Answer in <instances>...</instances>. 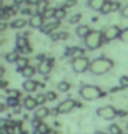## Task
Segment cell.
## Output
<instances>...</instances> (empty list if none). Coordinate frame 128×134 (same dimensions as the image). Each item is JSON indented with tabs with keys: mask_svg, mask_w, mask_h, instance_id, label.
Instances as JSON below:
<instances>
[{
	"mask_svg": "<svg viewBox=\"0 0 128 134\" xmlns=\"http://www.w3.org/2000/svg\"><path fill=\"white\" fill-rule=\"evenodd\" d=\"M52 38H53V40H59L60 38H59V34H54V35H52Z\"/></svg>",
	"mask_w": 128,
	"mask_h": 134,
	"instance_id": "40",
	"label": "cell"
},
{
	"mask_svg": "<svg viewBox=\"0 0 128 134\" xmlns=\"http://www.w3.org/2000/svg\"><path fill=\"white\" fill-rule=\"evenodd\" d=\"M46 6H47V2L46 1H41L38 4V12L39 13L43 14V12L46 11Z\"/></svg>",
	"mask_w": 128,
	"mask_h": 134,
	"instance_id": "23",
	"label": "cell"
},
{
	"mask_svg": "<svg viewBox=\"0 0 128 134\" xmlns=\"http://www.w3.org/2000/svg\"><path fill=\"white\" fill-rule=\"evenodd\" d=\"M17 65L19 68H21V69H24V68H26L27 66V60L26 58H19L17 60Z\"/></svg>",
	"mask_w": 128,
	"mask_h": 134,
	"instance_id": "18",
	"label": "cell"
},
{
	"mask_svg": "<svg viewBox=\"0 0 128 134\" xmlns=\"http://www.w3.org/2000/svg\"><path fill=\"white\" fill-rule=\"evenodd\" d=\"M122 14L124 15L125 17H127V18H128V5H127L126 7H125V9L123 10Z\"/></svg>",
	"mask_w": 128,
	"mask_h": 134,
	"instance_id": "38",
	"label": "cell"
},
{
	"mask_svg": "<svg viewBox=\"0 0 128 134\" xmlns=\"http://www.w3.org/2000/svg\"><path fill=\"white\" fill-rule=\"evenodd\" d=\"M101 10H102L103 13H108L109 12H111L112 11V3H110V2H105Z\"/></svg>",
	"mask_w": 128,
	"mask_h": 134,
	"instance_id": "22",
	"label": "cell"
},
{
	"mask_svg": "<svg viewBox=\"0 0 128 134\" xmlns=\"http://www.w3.org/2000/svg\"><path fill=\"white\" fill-rule=\"evenodd\" d=\"M37 104H38V103H37L36 99H34V98L31 97H26L24 101V105L27 110H32V109L36 107Z\"/></svg>",
	"mask_w": 128,
	"mask_h": 134,
	"instance_id": "7",
	"label": "cell"
},
{
	"mask_svg": "<svg viewBox=\"0 0 128 134\" xmlns=\"http://www.w3.org/2000/svg\"><path fill=\"white\" fill-rule=\"evenodd\" d=\"M67 37H68V34H66V32H60L59 34L60 39H67Z\"/></svg>",
	"mask_w": 128,
	"mask_h": 134,
	"instance_id": "37",
	"label": "cell"
},
{
	"mask_svg": "<svg viewBox=\"0 0 128 134\" xmlns=\"http://www.w3.org/2000/svg\"><path fill=\"white\" fill-rule=\"evenodd\" d=\"M97 113L99 117H101L104 118V119H106V120H111L116 117V115H117V111L115 110V109L110 105L104 106V107L98 109V110H97Z\"/></svg>",
	"mask_w": 128,
	"mask_h": 134,
	"instance_id": "3",
	"label": "cell"
},
{
	"mask_svg": "<svg viewBox=\"0 0 128 134\" xmlns=\"http://www.w3.org/2000/svg\"><path fill=\"white\" fill-rule=\"evenodd\" d=\"M26 24V21L24 19H17L13 21L12 23V26L14 27V28H20V27H23Z\"/></svg>",
	"mask_w": 128,
	"mask_h": 134,
	"instance_id": "16",
	"label": "cell"
},
{
	"mask_svg": "<svg viewBox=\"0 0 128 134\" xmlns=\"http://www.w3.org/2000/svg\"><path fill=\"white\" fill-rule=\"evenodd\" d=\"M101 40V34L97 32H90L86 40V45L88 47L91 49H94L99 45V41Z\"/></svg>",
	"mask_w": 128,
	"mask_h": 134,
	"instance_id": "4",
	"label": "cell"
},
{
	"mask_svg": "<svg viewBox=\"0 0 128 134\" xmlns=\"http://www.w3.org/2000/svg\"><path fill=\"white\" fill-rule=\"evenodd\" d=\"M119 4L115 2V3H112V11H116L119 8Z\"/></svg>",
	"mask_w": 128,
	"mask_h": 134,
	"instance_id": "34",
	"label": "cell"
},
{
	"mask_svg": "<svg viewBox=\"0 0 128 134\" xmlns=\"http://www.w3.org/2000/svg\"><path fill=\"white\" fill-rule=\"evenodd\" d=\"M80 18H81V15H80V14H76V15H75V16H73L69 21L71 22V23H76V22L79 21Z\"/></svg>",
	"mask_w": 128,
	"mask_h": 134,
	"instance_id": "31",
	"label": "cell"
},
{
	"mask_svg": "<svg viewBox=\"0 0 128 134\" xmlns=\"http://www.w3.org/2000/svg\"><path fill=\"white\" fill-rule=\"evenodd\" d=\"M7 93H8V95L10 96V97H18L19 96V92L18 91V90H8L7 91Z\"/></svg>",
	"mask_w": 128,
	"mask_h": 134,
	"instance_id": "29",
	"label": "cell"
},
{
	"mask_svg": "<svg viewBox=\"0 0 128 134\" xmlns=\"http://www.w3.org/2000/svg\"><path fill=\"white\" fill-rule=\"evenodd\" d=\"M46 97H47V100H49V101H54V100L56 98V95L54 94V92H52V91H51V92H48V93H47Z\"/></svg>",
	"mask_w": 128,
	"mask_h": 134,
	"instance_id": "30",
	"label": "cell"
},
{
	"mask_svg": "<svg viewBox=\"0 0 128 134\" xmlns=\"http://www.w3.org/2000/svg\"><path fill=\"white\" fill-rule=\"evenodd\" d=\"M89 28L86 26H81L76 29V34L80 37H84L89 34Z\"/></svg>",
	"mask_w": 128,
	"mask_h": 134,
	"instance_id": "15",
	"label": "cell"
},
{
	"mask_svg": "<svg viewBox=\"0 0 128 134\" xmlns=\"http://www.w3.org/2000/svg\"><path fill=\"white\" fill-rule=\"evenodd\" d=\"M4 27H5V25H4V24H2V26H1V30H4Z\"/></svg>",
	"mask_w": 128,
	"mask_h": 134,
	"instance_id": "41",
	"label": "cell"
},
{
	"mask_svg": "<svg viewBox=\"0 0 128 134\" xmlns=\"http://www.w3.org/2000/svg\"><path fill=\"white\" fill-rule=\"evenodd\" d=\"M42 22H43V20H42V17L41 15H35V16H34L30 19L29 23L31 26L38 28V27H40L42 25Z\"/></svg>",
	"mask_w": 128,
	"mask_h": 134,
	"instance_id": "8",
	"label": "cell"
},
{
	"mask_svg": "<svg viewBox=\"0 0 128 134\" xmlns=\"http://www.w3.org/2000/svg\"><path fill=\"white\" fill-rule=\"evenodd\" d=\"M49 113V110L48 109L46 108V107H42V108H40L38 109L36 111H35V117L37 118H43L45 117H47Z\"/></svg>",
	"mask_w": 128,
	"mask_h": 134,
	"instance_id": "11",
	"label": "cell"
},
{
	"mask_svg": "<svg viewBox=\"0 0 128 134\" xmlns=\"http://www.w3.org/2000/svg\"><path fill=\"white\" fill-rule=\"evenodd\" d=\"M76 4V0H67L66 3H65L64 6L66 7H69V6H73Z\"/></svg>",
	"mask_w": 128,
	"mask_h": 134,
	"instance_id": "32",
	"label": "cell"
},
{
	"mask_svg": "<svg viewBox=\"0 0 128 134\" xmlns=\"http://www.w3.org/2000/svg\"><path fill=\"white\" fill-rule=\"evenodd\" d=\"M35 99H36L38 104H41V103H45V101H46V99H47V97H46V96H44V95H42V94H40V95L37 96Z\"/></svg>",
	"mask_w": 128,
	"mask_h": 134,
	"instance_id": "27",
	"label": "cell"
},
{
	"mask_svg": "<svg viewBox=\"0 0 128 134\" xmlns=\"http://www.w3.org/2000/svg\"><path fill=\"white\" fill-rule=\"evenodd\" d=\"M109 130H110L111 134H120L121 133V130H120V128L117 125H115V124H113V125H112L111 126H110Z\"/></svg>",
	"mask_w": 128,
	"mask_h": 134,
	"instance_id": "20",
	"label": "cell"
},
{
	"mask_svg": "<svg viewBox=\"0 0 128 134\" xmlns=\"http://www.w3.org/2000/svg\"><path fill=\"white\" fill-rule=\"evenodd\" d=\"M34 73H35V69L32 67H30V66H26V68L22 69V75L26 78L32 77L34 75Z\"/></svg>",
	"mask_w": 128,
	"mask_h": 134,
	"instance_id": "12",
	"label": "cell"
},
{
	"mask_svg": "<svg viewBox=\"0 0 128 134\" xmlns=\"http://www.w3.org/2000/svg\"><path fill=\"white\" fill-rule=\"evenodd\" d=\"M50 70H51V65L49 64L48 62H43L39 66V71L41 74L46 75L49 73Z\"/></svg>",
	"mask_w": 128,
	"mask_h": 134,
	"instance_id": "10",
	"label": "cell"
},
{
	"mask_svg": "<svg viewBox=\"0 0 128 134\" xmlns=\"http://www.w3.org/2000/svg\"><path fill=\"white\" fill-rule=\"evenodd\" d=\"M96 134H106V133H104V132H102V131H98V132H97Z\"/></svg>",
	"mask_w": 128,
	"mask_h": 134,
	"instance_id": "42",
	"label": "cell"
},
{
	"mask_svg": "<svg viewBox=\"0 0 128 134\" xmlns=\"http://www.w3.org/2000/svg\"><path fill=\"white\" fill-rule=\"evenodd\" d=\"M18 59H19V55L16 52H12L6 55V60L10 62H17Z\"/></svg>",
	"mask_w": 128,
	"mask_h": 134,
	"instance_id": "17",
	"label": "cell"
},
{
	"mask_svg": "<svg viewBox=\"0 0 128 134\" xmlns=\"http://www.w3.org/2000/svg\"><path fill=\"white\" fill-rule=\"evenodd\" d=\"M65 16V12H64V10H62V9H60V10H56V12H55V14H54V17L56 18V19H62Z\"/></svg>",
	"mask_w": 128,
	"mask_h": 134,
	"instance_id": "28",
	"label": "cell"
},
{
	"mask_svg": "<svg viewBox=\"0 0 128 134\" xmlns=\"http://www.w3.org/2000/svg\"><path fill=\"white\" fill-rule=\"evenodd\" d=\"M76 103L75 102V100L68 99L60 103L57 109H58L60 113H69V111H71L73 110V108L76 106Z\"/></svg>",
	"mask_w": 128,
	"mask_h": 134,
	"instance_id": "6",
	"label": "cell"
},
{
	"mask_svg": "<svg viewBox=\"0 0 128 134\" xmlns=\"http://www.w3.org/2000/svg\"><path fill=\"white\" fill-rule=\"evenodd\" d=\"M17 45L20 47V48H22V47L27 46V41L25 38H19L17 40Z\"/></svg>",
	"mask_w": 128,
	"mask_h": 134,
	"instance_id": "25",
	"label": "cell"
},
{
	"mask_svg": "<svg viewBox=\"0 0 128 134\" xmlns=\"http://www.w3.org/2000/svg\"><path fill=\"white\" fill-rule=\"evenodd\" d=\"M104 3V0H90V6L95 10H100L102 9Z\"/></svg>",
	"mask_w": 128,
	"mask_h": 134,
	"instance_id": "13",
	"label": "cell"
},
{
	"mask_svg": "<svg viewBox=\"0 0 128 134\" xmlns=\"http://www.w3.org/2000/svg\"><path fill=\"white\" fill-rule=\"evenodd\" d=\"M7 103H8V105L11 106V107H15V106L19 103V101H18L17 97H10L8 99H7Z\"/></svg>",
	"mask_w": 128,
	"mask_h": 134,
	"instance_id": "24",
	"label": "cell"
},
{
	"mask_svg": "<svg viewBox=\"0 0 128 134\" xmlns=\"http://www.w3.org/2000/svg\"><path fill=\"white\" fill-rule=\"evenodd\" d=\"M21 51H22V53H23V54H28V53H30V51H31V49L28 48V47H27V46H26V47H22Z\"/></svg>",
	"mask_w": 128,
	"mask_h": 134,
	"instance_id": "35",
	"label": "cell"
},
{
	"mask_svg": "<svg viewBox=\"0 0 128 134\" xmlns=\"http://www.w3.org/2000/svg\"><path fill=\"white\" fill-rule=\"evenodd\" d=\"M122 39L128 41V30H125V32L122 34Z\"/></svg>",
	"mask_w": 128,
	"mask_h": 134,
	"instance_id": "36",
	"label": "cell"
},
{
	"mask_svg": "<svg viewBox=\"0 0 128 134\" xmlns=\"http://www.w3.org/2000/svg\"><path fill=\"white\" fill-rule=\"evenodd\" d=\"M112 67V62L109 60L97 59L91 62L90 70L95 75H103Z\"/></svg>",
	"mask_w": 128,
	"mask_h": 134,
	"instance_id": "1",
	"label": "cell"
},
{
	"mask_svg": "<svg viewBox=\"0 0 128 134\" xmlns=\"http://www.w3.org/2000/svg\"><path fill=\"white\" fill-rule=\"evenodd\" d=\"M36 86H37V83L35 82L34 81H32V80H27L23 83L24 90L28 92L34 91V90H36Z\"/></svg>",
	"mask_w": 128,
	"mask_h": 134,
	"instance_id": "9",
	"label": "cell"
},
{
	"mask_svg": "<svg viewBox=\"0 0 128 134\" xmlns=\"http://www.w3.org/2000/svg\"><path fill=\"white\" fill-rule=\"evenodd\" d=\"M72 65L75 71L77 73H82L87 69L89 66V60L86 58H76Z\"/></svg>",
	"mask_w": 128,
	"mask_h": 134,
	"instance_id": "5",
	"label": "cell"
},
{
	"mask_svg": "<svg viewBox=\"0 0 128 134\" xmlns=\"http://www.w3.org/2000/svg\"><path fill=\"white\" fill-rule=\"evenodd\" d=\"M55 10L54 9H47L46 11L43 12V17L45 18H52V17H54V14H55Z\"/></svg>",
	"mask_w": 128,
	"mask_h": 134,
	"instance_id": "21",
	"label": "cell"
},
{
	"mask_svg": "<svg viewBox=\"0 0 128 134\" xmlns=\"http://www.w3.org/2000/svg\"><path fill=\"white\" fill-rule=\"evenodd\" d=\"M41 0H27V2H29L30 4H39Z\"/></svg>",
	"mask_w": 128,
	"mask_h": 134,
	"instance_id": "39",
	"label": "cell"
},
{
	"mask_svg": "<svg viewBox=\"0 0 128 134\" xmlns=\"http://www.w3.org/2000/svg\"><path fill=\"white\" fill-rule=\"evenodd\" d=\"M69 88H70V85L65 82H62L58 85V90L60 91H62V92L68 91V90H69Z\"/></svg>",
	"mask_w": 128,
	"mask_h": 134,
	"instance_id": "19",
	"label": "cell"
},
{
	"mask_svg": "<svg viewBox=\"0 0 128 134\" xmlns=\"http://www.w3.org/2000/svg\"><path fill=\"white\" fill-rule=\"evenodd\" d=\"M120 83L124 87H128V78L127 77H122L120 80Z\"/></svg>",
	"mask_w": 128,
	"mask_h": 134,
	"instance_id": "33",
	"label": "cell"
},
{
	"mask_svg": "<svg viewBox=\"0 0 128 134\" xmlns=\"http://www.w3.org/2000/svg\"><path fill=\"white\" fill-rule=\"evenodd\" d=\"M37 130H38V131L41 134H44L48 131V128H47V126L46 125H44V124H41V125L37 127Z\"/></svg>",
	"mask_w": 128,
	"mask_h": 134,
	"instance_id": "26",
	"label": "cell"
},
{
	"mask_svg": "<svg viewBox=\"0 0 128 134\" xmlns=\"http://www.w3.org/2000/svg\"><path fill=\"white\" fill-rule=\"evenodd\" d=\"M80 94H81L82 97L85 100H94L98 98L101 96V91L96 86H90L87 85L84 86L80 90Z\"/></svg>",
	"mask_w": 128,
	"mask_h": 134,
	"instance_id": "2",
	"label": "cell"
},
{
	"mask_svg": "<svg viewBox=\"0 0 128 134\" xmlns=\"http://www.w3.org/2000/svg\"><path fill=\"white\" fill-rule=\"evenodd\" d=\"M59 24H60L59 21H55V22H52V23H49L48 25H47V26L44 27L42 31H43L44 32H46V34H49V32H52L54 29H55L56 27H58Z\"/></svg>",
	"mask_w": 128,
	"mask_h": 134,
	"instance_id": "14",
	"label": "cell"
}]
</instances>
